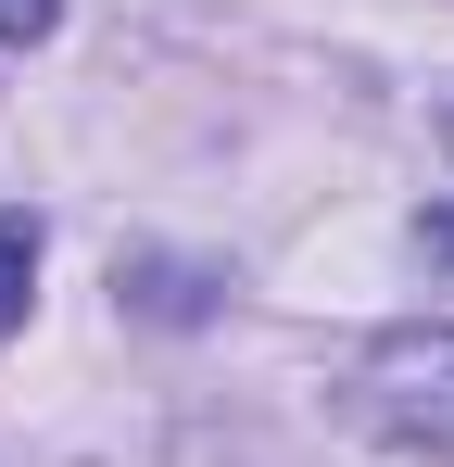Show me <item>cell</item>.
<instances>
[{
  "label": "cell",
  "instance_id": "5b68a950",
  "mask_svg": "<svg viewBox=\"0 0 454 467\" xmlns=\"http://www.w3.org/2000/svg\"><path fill=\"white\" fill-rule=\"evenodd\" d=\"M442 152H454V101H442Z\"/></svg>",
  "mask_w": 454,
  "mask_h": 467
},
{
  "label": "cell",
  "instance_id": "7a4b0ae2",
  "mask_svg": "<svg viewBox=\"0 0 454 467\" xmlns=\"http://www.w3.org/2000/svg\"><path fill=\"white\" fill-rule=\"evenodd\" d=\"M26 278H38V228H26V215H0V341L26 328Z\"/></svg>",
  "mask_w": 454,
  "mask_h": 467
},
{
  "label": "cell",
  "instance_id": "277c9868",
  "mask_svg": "<svg viewBox=\"0 0 454 467\" xmlns=\"http://www.w3.org/2000/svg\"><path fill=\"white\" fill-rule=\"evenodd\" d=\"M429 253H454V215H429Z\"/></svg>",
  "mask_w": 454,
  "mask_h": 467
},
{
  "label": "cell",
  "instance_id": "3957f363",
  "mask_svg": "<svg viewBox=\"0 0 454 467\" xmlns=\"http://www.w3.org/2000/svg\"><path fill=\"white\" fill-rule=\"evenodd\" d=\"M64 26V0H0V38H51Z\"/></svg>",
  "mask_w": 454,
  "mask_h": 467
},
{
  "label": "cell",
  "instance_id": "6da1fadb",
  "mask_svg": "<svg viewBox=\"0 0 454 467\" xmlns=\"http://www.w3.org/2000/svg\"><path fill=\"white\" fill-rule=\"evenodd\" d=\"M354 404H366L391 442H417V455L454 467V328H391V341H366Z\"/></svg>",
  "mask_w": 454,
  "mask_h": 467
}]
</instances>
